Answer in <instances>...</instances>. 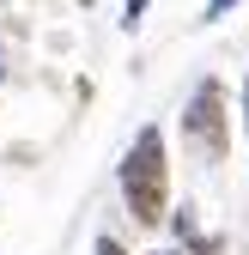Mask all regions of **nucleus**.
<instances>
[{"instance_id": "2", "label": "nucleus", "mask_w": 249, "mask_h": 255, "mask_svg": "<svg viewBox=\"0 0 249 255\" xmlns=\"http://www.w3.org/2000/svg\"><path fill=\"white\" fill-rule=\"evenodd\" d=\"M182 146H189L201 164H219L231 152V104H225V85L219 79H201L182 104Z\"/></svg>"}, {"instance_id": "3", "label": "nucleus", "mask_w": 249, "mask_h": 255, "mask_svg": "<svg viewBox=\"0 0 249 255\" xmlns=\"http://www.w3.org/2000/svg\"><path fill=\"white\" fill-rule=\"evenodd\" d=\"M146 6H152V0H122V30H140L146 24Z\"/></svg>"}, {"instance_id": "7", "label": "nucleus", "mask_w": 249, "mask_h": 255, "mask_svg": "<svg viewBox=\"0 0 249 255\" xmlns=\"http://www.w3.org/2000/svg\"><path fill=\"white\" fill-rule=\"evenodd\" d=\"M0 85H6V43H0Z\"/></svg>"}, {"instance_id": "1", "label": "nucleus", "mask_w": 249, "mask_h": 255, "mask_svg": "<svg viewBox=\"0 0 249 255\" xmlns=\"http://www.w3.org/2000/svg\"><path fill=\"white\" fill-rule=\"evenodd\" d=\"M116 188H122V207H128L134 225L158 231L170 219V140H164L158 122H146L128 140V152L116 164Z\"/></svg>"}, {"instance_id": "5", "label": "nucleus", "mask_w": 249, "mask_h": 255, "mask_svg": "<svg viewBox=\"0 0 249 255\" xmlns=\"http://www.w3.org/2000/svg\"><path fill=\"white\" fill-rule=\"evenodd\" d=\"M91 255H128V249H122V243H116V237H110V231H104V237H98V243H91Z\"/></svg>"}, {"instance_id": "9", "label": "nucleus", "mask_w": 249, "mask_h": 255, "mask_svg": "<svg viewBox=\"0 0 249 255\" xmlns=\"http://www.w3.org/2000/svg\"><path fill=\"white\" fill-rule=\"evenodd\" d=\"M73 6H85V12H91V6H98V0H73Z\"/></svg>"}, {"instance_id": "6", "label": "nucleus", "mask_w": 249, "mask_h": 255, "mask_svg": "<svg viewBox=\"0 0 249 255\" xmlns=\"http://www.w3.org/2000/svg\"><path fill=\"white\" fill-rule=\"evenodd\" d=\"M243 140H249V73H243Z\"/></svg>"}, {"instance_id": "4", "label": "nucleus", "mask_w": 249, "mask_h": 255, "mask_svg": "<svg viewBox=\"0 0 249 255\" xmlns=\"http://www.w3.org/2000/svg\"><path fill=\"white\" fill-rule=\"evenodd\" d=\"M243 6V0H207V6H201V24H219V18H231Z\"/></svg>"}, {"instance_id": "8", "label": "nucleus", "mask_w": 249, "mask_h": 255, "mask_svg": "<svg viewBox=\"0 0 249 255\" xmlns=\"http://www.w3.org/2000/svg\"><path fill=\"white\" fill-rule=\"evenodd\" d=\"M146 255H182V249H146Z\"/></svg>"}]
</instances>
